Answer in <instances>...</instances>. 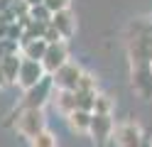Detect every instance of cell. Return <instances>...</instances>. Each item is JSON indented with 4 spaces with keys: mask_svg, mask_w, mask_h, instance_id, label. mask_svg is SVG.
I'll return each mask as SVG.
<instances>
[{
    "mask_svg": "<svg viewBox=\"0 0 152 147\" xmlns=\"http://www.w3.org/2000/svg\"><path fill=\"white\" fill-rule=\"evenodd\" d=\"M113 130H115V120H113L110 113H93L91 115L88 135H91V140L96 142L98 147L106 145L108 140H113Z\"/></svg>",
    "mask_w": 152,
    "mask_h": 147,
    "instance_id": "obj_4",
    "label": "cell"
},
{
    "mask_svg": "<svg viewBox=\"0 0 152 147\" xmlns=\"http://www.w3.org/2000/svg\"><path fill=\"white\" fill-rule=\"evenodd\" d=\"M66 61H69V44H66V39L64 42H56V44H47V52L42 56V66L49 76L56 69H61Z\"/></svg>",
    "mask_w": 152,
    "mask_h": 147,
    "instance_id": "obj_6",
    "label": "cell"
},
{
    "mask_svg": "<svg viewBox=\"0 0 152 147\" xmlns=\"http://www.w3.org/2000/svg\"><path fill=\"white\" fill-rule=\"evenodd\" d=\"M52 93H54V81H52V76L47 74L37 86H32V88H27V91H22L20 108H44L47 103L52 101Z\"/></svg>",
    "mask_w": 152,
    "mask_h": 147,
    "instance_id": "obj_2",
    "label": "cell"
},
{
    "mask_svg": "<svg viewBox=\"0 0 152 147\" xmlns=\"http://www.w3.org/2000/svg\"><path fill=\"white\" fill-rule=\"evenodd\" d=\"M49 25L61 34V39H69V37H74V32H76V15L71 12V7L59 10V12L52 15V22H49Z\"/></svg>",
    "mask_w": 152,
    "mask_h": 147,
    "instance_id": "obj_8",
    "label": "cell"
},
{
    "mask_svg": "<svg viewBox=\"0 0 152 147\" xmlns=\"http://www.w3.org/2000/svg\"><path fill=\"white\" fill-rule=\"evenodd\" d=\"M44 52H47V42H44V39H25V42H20V54H22V59L42 61Z\"/></svg>",
    "mask_w": 152,
    "mask_h": 147,
    "instance_id": "obj_12",
    "label": "cell"
},
{
    "mask_svg": "<svg viewBox=\"0 0 152 147\" xmlns=\"http://www.w3.org/2000/svg\"><path fill=\"white\" fill-rule=\"evenodd\" d=\"M42 39H44L47 44H56V42H64V39H61V34L56 32V29H54L52 25H47V29H44V37H42Z\"/></svg>",
    "mask_w": 152,
    "mask_h": 147,
    "instance_id": "obj_18",
    "label": "cell"
},
{
    "mask_svg": "<svg viewBox=\"0 0 152 147\" xmlns=\"http://www.w3.org/2000/svg\"><path fill=\"white\" fill-rule=\"evenodd\" d=\"M17 0H0V12H5V10H10Z\"/></svg>",
    "mask_w": 152,
    "mask_h": 147,
    "instance_id": "obj_19",
    "label": "cell"
},
{
    "mask_svg": "<svg viewBox=\"0 0 152 147\" xmlns=\"http://www.w3.org/2000/svg\"><path fill=\"white\" fill-rule=\"evenodd\" d=\"M5 86V78H3V69H0V88Z\"/></svg>",
    "mask_w": 152,
    "mask_h": 147,
    "instance_id": "obj_22",
    "label": "cell"
},
{
    "mask_svg": "<svg viewBox=\"0 0 152 147\" xmlns=\"http://www.w3.org/2000/svg\"><path fill=\"white\" fill-rule=\"evenodd\" d=\"M83 76V69L76 64V61H66L61 69H56L52 74V81H54V88H59V91H76V86H79Z\"/></svg>",
    "mask_w": 152,
    "mask_h": 147,
    "instance_id": "obj_5",
    "label": "cell"
},
{
    "mask_svg": "<svg viewBox=\"0 0 152 147\" xmlns=\"http://www.w3.org/2000/svg\"><path fill=\"white\" fill-rule=\"evenodd\" d=\"M47 76L42 61H34V59H22V66H20V74H17V86L27 91V88H32L42 81Z\"/></svg>",
    "mask_w": 152,
    "mask_h": 147,
    "instance_id": "obj_7",
    "label": "cell"
},
{
    "mask_svg": "<svg viewBox=\"0 0 152 147\" xmlns=\"http://www.w3.org/2000/svg\"><path fill=\"white\" fill-rule=\"evenodd\" d=\"M93 113H110L113 115V98L106 93L96 96V105H93Z\"/></svg>",
    "mask_w": 152,
    "mask_h": 147,
    "instance_id": "obj_15",
    "label": "cell"
},
{
    "mask_svg": "<svg viewBox=\"0 0 152 147\" xmlns=\"http://www.w3.org/2000/svg\"><path fill=\"white\" fill-rule=\"evenodd\" d=\"M7 29H10V25L0 20V39H7Z\"/></svg>",
    "mask_w": 152,
    "mask_h": 147,
    "instance_id": "obj_20",
    "label": "cell"
},
{
    "mask_svg": "<svg viewBox=\"0 0 152 147\" xmlns=\"http://www.w3.org/2000/svg\"><path fill=\"white\" fill-rule=\"evenodd\" d=\"M12 118V125H15V130L20 132L22 137H34L39 130H44V113H42V108H17V110L10 115Z\"/></svg>",
    "mask_w": 152,
    "mask_h": 147,
    "instance_id": "obj_1",
    "label": "cell"
},
{
    "mask_svg": "<svg viewBox=\"0 0 152 147\" xmlns=\"http://www.w3.org/2000/svg\"><path fill=\"white\" fill-rule=\"evenodd\" d=\"M25 3H27V5H30V7H34V5H42V3H44V0H25Z\"/></svg>",
    "mask_w": 152,
    "mask_h": 147,
    "instance_id": "obj_21",
    "label": "cell"
},
{
    "mask_svg": "<svg viewBox=\"0 0 152 147\" xmlns=\"http://www.w3.org/2000/svg\"><path fill=\"white\" fill-rule=\"evenodd\" d=\"M10 54H20V42H15V39H0V59L10 56Z\"/></svg>",
    "mask_w": 152,
    "mask_h": 147,
    "instance_id": "obj_16",
    "label": "cell"
},
{
    "mask_svg": "<svg viewBox=\"0 0 152 147\" xmlns=\"http://www.w3.org/2000/svg\"><path fill=\"white\" fill-rule=\"evenodd\" d=\"M30 147H56V135L44 127L34 137H30Z\"/></svg>",
    "mask_w": 152,
    "mask_h": 147,
    "instance_id": "obj_13",
    "label": "cell"
},
{
    "mask_svg": "<svg viewBox=\"0 0 152 147\" xmlns=\"http://www.w3.org/2000/svg\"><path fill=\"white\" fill-rule=\"evenodd\" d=\"M91 110H81V108H76L66 115V123H69L71 132H79V135H88V127H91Z\"/></svg>",
    "mask_w": 152,
    "mask_h": 147,
    "instance_id": "obj_9",
    "label": "cell"
},
{
    "mask_svg": "<svg viewBox=\"0 0 152 147\" xmlns=\"http://www.w3.org/2000/svg\"><path fill=\"white\" fill-rule=\"evenodd\" d=\"M30 20L49 25V22H52V12H49V7H47L44 3H42V5H34V7H30Z\"/></svg>",
    "mask_w": 152,
    "mask_h": 147,
    "instance_id": "obj_14",
    "label": "cell"
},
{
    "mask_svg": "<svg viewBox=\"0 0 152 147\" xmlns=\"http://www.w3.org/2000/svg\"><path fill=\"white\" fill-rule=\"evenodd\" d=\"M113 142H115V147H142L145 145V132H142L140 123L125 120V123L115 125V130H113Z\"/></svg>",
    "mask_w": 152,
    "mask_h": 147,
    "instance_id": "obj_3",
    "label": "cell"
},
{
    "mask_svg": "<svg viewBox=\"0 0 152 147\" xmlns=\"http://www.w3.org/2000/svg\"><path fill=\"white\" fill-rule=\"evenodd\" d=\"M142 147H147V145H142Z\"/></svg>",
    "mask_w": 152,
    "mask_h": 147,
    "instance_id": "obj_23",
    "label": "cell"
},
{
    "mask_svg": "<svg viewBox=\"0 0 152 147\" xmlns=\"http://www.w3.org/2000/svg\"><path fill=\"white\" fill-rule=\"evenodd\" d=\"M52 103H54L56 110H59V113L66 118L71 110H76V93H74V91H59V88H54Z\"/></svg>",
    "mask_w": 152,
    "mask_h": 147,
    "instance_id": "obj_10",
    "label": "cell"
},
{
    "mask_svg": "<svg viewBox=\"0 0 152 147\" xmlns=\"http://www.w3.org/2000/svg\"><path fill=\"white\" fill-rule=\"evenodd\" d=\"M44 5L49 7V12H59V10H66V7H71V0H44Z\"/></svg>",
    "mask_w": 152,
    "mask_h": 147,
    "instance_id": "obj_17",
    "label": "cell"
},
{
    "mask_svg": "<svg viewBox=\"0 0 152 147\" xmlns=\"http://www.w3.org/2000/svg\"><path fill=\"white\" fill-rule=\"evenodd\" d=\"M22 66V54H10L0 59V69H3V78L5 83H17V74Z\"/></svg>",
    "mask_w": 152,
    "mask_h": 147,
    "instance_id": "obj_11",
    "label": "cell"
}]
</instances>
